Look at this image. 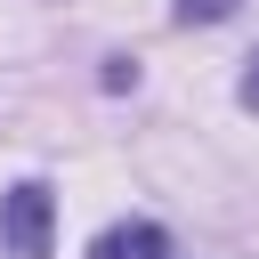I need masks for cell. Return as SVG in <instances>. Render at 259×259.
<instances>
[{"label": "cell", "mask_w": 259, "mask_h": 259, "mask_svg": "<svg viewBox=\"0 0 259 259\" xmlns=\"http://www.w3.org/2000/svg\"><path fill=\"white\" fill-rule=\"evenodd\" d=\"M49 235H57V194L40 178L8 186L0 194V251L8 259H49Z\"/></svg>", "instance_id": "6da1fadb"}, {"label": "cell", "mask_w": 259, "mask_h": 259, "mask_svg": "<svg viewBox=\"0 0 259 259\" xmlns=\"http://www.w3.org/2000/svg\"><path fill=\"white\" fill-rule=\"evenodd\" d=\"M89 259H170V235L154 219H130V227H105L89 243Z\"/></svg>", "instance_id": "7a4b0ae2"}, {"label": "cell", "mask_w": 259, "mask_h": 259, "mask_svg": "<svg viewBox=\"0 0 259 259\" xmlns=\"http://www.w3.org/2000/svg\"><path fill=\"white\" fill-rule=\"evenodd\" d=\"M235 16V0H178V24H219Z\"/></svg>", "instance_id": "3957f363"}, {"label": "cell", "mask_w": 259, "mask_h": 259, "mask_svg": "<svg viewBox=\"0 0 259 259\" xmlns=\"http://www.w3.org/2000/svg\"><path fill=\"white\" fill-rule=\"evenodd\" d=\"M243 113H259V57H251V73H243Z\"/></svg>", "instance_id": "277c9868"}]
</instances>
